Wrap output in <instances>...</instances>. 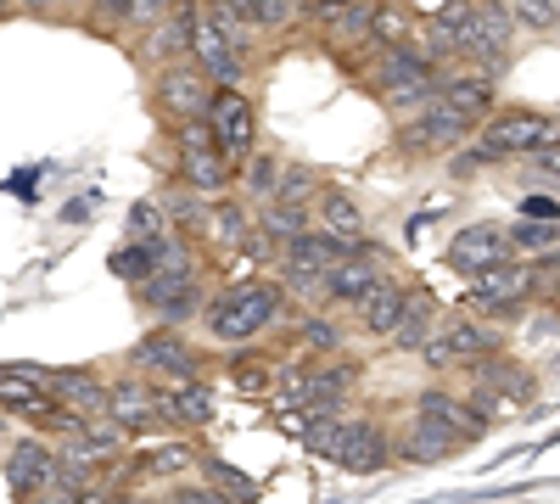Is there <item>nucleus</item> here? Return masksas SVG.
Here are the masks:
<instances>
[{"mask_svg": "<svg viewBox=\"0 0 560 504\" xmlns=\"http://www.w3.org/2000/svg\"><path fill=\"white\" fill-rule=\"evenodd\" d=\"M287 286L280 281H264V274H253V281H236V286H224V292H213L208 297V308H202V319H208V337L213 342H253V337H264L280 314H287Z\"/></svg>", "mask_w": 560, "mask_h": 504, "instance_id": "nucleus-1", "label": "nucleus"}, {"mask_svg": "<svg viewBox=\"0 0 560 504\" xmlns=\"http://www.w3.org/2000/svg\"><path fill=\"white\" fill-rule=\"evenodd\" d=\"M493 353H504V331L493 326V319L471 314V308H465V314H443L432 342L420 348V359H427L432 371H471V364H482Z\"/></svg>", "mask_w": 560, "mask_h": 504, "instance_id": "nucleus-2", "label": "nucleus"}, {"mask_svg": "<svg viewBox=\"0 0 560 504\" xmlns=\"http://www.w3.org/2000/svg\"><path fill=\"white\" fill-rule=\"evenodd\" d=\"M465 297H471V314L482 319H522L527 303L538 297V274L527 258H504V263H488V269H471L465 274Z\"/></svg>", "mask_w": 560, "mask_h": 504, "instance_id": "nucleus-3", "label": "nucleus"}, {"mask_svg": "<svg viewBox=\"0 0 560 504\" xmlns=\"http://www.w3.org/2000/svg\"><path fill=\"white\" fill-rule=\"evenodd\" d=\"M477 134V124L471 118H459L448 102H420L415 113H404V118H393V146L404 152V157H438V152H454V146H465Z\"/></svg>", "mask_w": 560, "mask_h": 504, "instance_id": "nucleus-4", "label": "nucleus"}, {"mask_svg": "<svg viewBox=\"0 0 560 504\" xmlns=\"http://www.w3.org/2000/svg\"><path fill=\"white\" fill-rule=\"evenodd\" d=\"M471 409L482 421H493V415H504V409H527L533 398H538V376L527 371V364H516L510 353H493V359H482V364H471Z\"/></svg>", "mask_w": 560, "mask_h": 504, "instance_id": "nucleus-5", "label": "nucleus"}, {"mask_svg": "<svg viewBox=\"0 0 560 504\" xmlns=\"http://www.w3.org/2000/svg\"><path fill=\"white\" fill-rule=\"evenodd\" d=\"M477 134H482V146L504 163V157H533V152H544V146H555L560 141V118H544V113H533V107H493L482 124H477Z\"/></svg>", "mask_w": 560, "mask_h": 504, "instance_id": "nucleus-6", "label": "nucleus"}, {"mask_svg": "<svg viewBox=\"0 0 560 504\" xmlns=\"http://www.w3.org/2000/svg\"><path fill=\"white\" fill-rule=\"evenodd\" d=\"M382 274H393L387 247L364 236V242H353V253H348V258H337L331 269L319 274V303H314V308H325V314H331V308H353L370 286L382 281Z\"/></svg>", "mask_w": 560, "mask_h": 504, "instance_id": "nucleus-7", "label": "nucleus"}, {"mask_svg": "<svg viewBox=\"0 0 560 504\" xmlns=\"http://www.w3.org/2000/svg\"><path fill=\"white\" fill-rule=\"evenodd\" d=\"M208 96H213V79L191 57L152 68V113L163 118V129H174L185 118H202L208 113Z\"/></svg>", "mask_w": 560, "mask_h": 504, "instance_id": "nucleus-8", "label": "nucleus"}, {"mask_svg": "<svg viewBox=\"0 0 560 504\" xmlns=\"http://www.w3.org/2000/svg\"><path fill=\"white\" fill-rule=\"evenodd\" d=\"M202 118H208L213 141H219V157L230 168H242L258 146V102L247 96V90H213Z\"/></svg>", "mask_w": 560, "mask_h": 504, "instance_id": "nucleus-9", "label": "nucleus"}, {"mask_svg": "<svg viewBox=\"0 0 560 504\" xmlns=\"http://www.w3.org/2000/svg\"><path fill=\"white\" fill-rule=\"evenodd\" d=\"M129 371L152 376V382H197L202 376V353L179 326H158L129 348Z\"/></svg>", "mask_w": 560, "mask_h": 504, "instance_id": "nucleus-10", "label": "nucleus"}, {"mask_svg": "<svg viewBox=\"0 0 560 504\" xmlns=\"http://www.w3.org/2000/svg\"><path fill=\"white\" fill-rule=\"evenodd\" d=\"M140 308L158 314V326H191V319L208 308V281L202 263L197 269H174V274H152L147 286H135Z\"/></svg>", "mask_w": 560, "mask_h": 504, "instance_id": "nucleus-11", "label": "nucleus"}, {"mask_svg": "<svg viewBox=\"0 0 560 504\" xmlns=\"http://www.w3.org/2000/svg\"><path fill=\"white\" fill-rule=\"evenodd\" d=\"M387 0H331V7H314L303 23L319 34L325 51H342V57H359L370 45V28H376V12Z\"/></svg>", "mask_w": 560, "mask_h": 504, "instance_id": "nucleus-12", "label": "nucleus"}, {"mask_svg": "<svg viewBox=\"0 0 560 504\" xmlns=\"http://www.w3.org/2000/svg\"><path fill=\"white\" fill-rule=\"evenodd\" d=\"M197 23H202V0H179V7H174L158 28H147L140 39H129V57L147 68V73L163 68V62L191 57V34H197Z\"/></svg>", "mask_w": 560, "mask_h": 504, "instance_id": "nucleus-13", "label": "nucleus"}, {"mask_svg": "<svg viewBox=\"0 0 560 504\" xmlns=\"http://www.w3.org/2000/svg\"><path fill=\"white\" fill-rule=\"evenodd\" d=\"M107 415H113L129 437L158 432V426H163V382L140 376V371L113 376V382H107Z\"/></svg>", "mask_w": 560, "mask_h": 504, "instance_id": "nucleus-14", "label": "nucleus"}, {"mask_svg": "<svg viewBox=\"0 0 560 504\" xmlns=\"http://www.w3.org/2000/svg\"><path fill=\"white\" fill-rule=\"evenodd\" d=\"M337 466H342L348 477H376V471H387V466H393V426H382L376 415H348Z\"/></svg>", "mask_w": 560, "mask_h": 504, "instance_id": "nucleus-15", "label": "nucleus"}, {"mask_svg": "<svg viewBox=\"0 0 560 504\" xmlns=\"http://www.w3.org/2000/svg\"><path fill=\"white\" fill-rule=\"evenodd\" d=\"M459 448H471V443L427 415H409L404 426H393V460H404V466H443Z\"/></svg>", "mask_w": 560, "mask_h": 504, "instance_id": "nucleus-16", "label": "nucleus"}, {"mask_svg": "<svg viewBox=\"0 0 560 504\" xmlns=\"http://www.w3.org/2000/svg\"><path fill=\"white\" fill-rule=\"evenodd\" d=\"M51 371H45V364H0V409H7V415H23V421H45L51 415Z\"/></svg>", "mask_w": 560, "mask_h": 504, "instance_id": "nucleus-17", "label": "nucleus"}, {"mask_svg": "<svg viewBox=\"0 0 560 504\" xmlns=\"http://www.w3.org/2000/svg\"><path fill=\"white\" fill-rule=\"evenodd\" d=\"M7 488H12V499L18 504H28V499H39L45 488H57V443H45V437H23L18 448H12V460H7Z\"/></svg>", "mask_w": 560, "mask_h": 504, "instance_id": "nucleus-18", "label": "nucleus"}, {"mask_svg": "<svg viewBox=\"0 0 560 504\" xmlns=\"http://www.w3.org/2000/svg\"><path fill=\"white\" fill-rule=\"evenodd\" d=\"M191 62L213 79V90H247V73H253V62H247L208 17H202L197 34H191Z\"/></svg>", "mask_w": 560, "mask_h": 504, "instance_id": "nucleus-19", "label": "nucleus"}, {"mask_svg": "<svg viewBox=\"0 0 560 504\" xmlns=\"http://www.w3.org/2000/svg\"><path fill=\"white\" fill-rule=\"evenodd\" d=\"M409 286H415L409 274H382V281L353 303V326H359L370 342H387L393 326H398V314H404V303H409Z\"/></svg>", "mask_w": 560, "mask_h": 504, "instance_id": "nucleus-20", "label": "nucleus"}, {"mask_svg": "<svg viewBox=\"0 0 560 504\" xmlns=\"http://www.w3.org/2000/svg\"><path fill=\"white\" fill-rule=\"evenodd\" d=\"M359 359L337 353V359H308V376H303V409H337L342 415V403L353 398L359 387Z\"/></svg>", "mask_w": 560, "mask_h": 504, "instance_id": "nucleus-21", "label": "nucleus"}, {"mask_svg": "<svg viewBox=\"0 0 560 504\" xmlns=\"http://www.w3.org/2000/svg\"><path fill=\"white\" fill-rule=\"evenodd\" d=\"M247 236H253V208L236 197V191H224V197H213L208 202V219H202V247L208 253H224V258H236L242 247H247Z\"/></svg>", "mask_w": 560, "mask_h": 504, "instance_id": "nucleus-22", "label": "nucleus"}, {"mask_svg": "<svg viewBox=\"0 0 560 504\" xmlns=\"http://www.w3.org/2000/svg\"><path fill=\"white\" fill-rule=\"evenodd\" d=\"M51 403L68 409L73 421H96L107 415V376L102 371H90V364H79V371H51Z\"/></svg>", "mask_w": 560, "mask_h": 504, "instance_id": "nucleus-23", "label": "nucleus"}, {"mask_svg": "<svg viewBox=\"0 0 560 504\" xmlns=\"http://www.w3.org/2000/svg\"><path fill=\"white\" fill-rule=\"evenodd\" d=\"M504 258H516L510 253V224H465V231L448 242V269L459 274H471V269H488V263H504Z\"/></svg>", "mask_w": 560, "mask_h": 504, "instance_id": "nucleus-24", "label": "nucleus"}, {"mask_svg": "<svg viewBox=\"0 0 560 504\" xmlns=\"http://www.w3.org/2000/svg\"><path fill=\"white\" fill-rule=\"evenodd\" d=\"M438 102H448L459 118L482 124L499 107V79L482 68H465V73H438Z\"/></svg>", "mask_w": 560, "mask_h": 504, "instance_id": "nucleus-25", "label": "nucleus"}, {"mask_svg": "<svg viewBox=\"0 0 560 504\" xmlns=\"http://www.w3.org/2000/svg\"><path fill=\"white\" fill-rule=\"evenodd\" d=\"M124 488H140V482H158V477H185L197 466V448L191 443H147V448H135L124 454Z\"/></svg>", "mask_w": 560, "mask_h": 504, "instance_id": "nucleus-26", "label": "nucleus"}, {"mask_svg": "<svg viewBox=\"0 0 560 504\" xmlns=\"http://www.w3.org/2000/svg\"><path fill=\"white\" fill-rule=\"evenodd\" d=\"M438 319H443L438 292L415 281V286H409V303H404V314H398V326H393V337H387V348H393V353H420V348L432 342Z\"/></svg>", "mask_w": 560, "mask_h": 504, "instance_id": "nucleus-27", "label": "nucleus"}, {"mask_svg": "<svg viewBox=\"0 0 560 504\" xmlns=\"http://www.w3.org/2000/svg\"><path fill=\"white\" fill-rule=\"evenodd\" d=\"M168 179H174V186H185V191H202V197L236 191V168H230L219 152H179V146H174Z\"/></svg>", "mask_w": 560, "mask_h": 504, "instance_id": "nucleus-28", "label": "nucleus"}, {"mask_svg": "<svg viewBox=\"0 0 560 504\" xmlns=\"http://www.w3.org/2000/svg\"><path fill=\"white\" fill-rule=\"evenodd\" d=\"M213 421V387L197 382H163V426L168 432H197Z\"/></svg>", "mask_w": 560, "mask_h": 504, "instance_id": "nucleus-29", "label": "nucleus"}, {"mask_svg": "<svg viewBox=\"0 0 560 504\" xmlns=\"http://www.w3.org/2000/svg\"><path fill=\"white\" fill-rule=\"evenodd\" d=\"M308 219L319 224V231L342 236V242H364V236H370V219H364V208H359L348 191H337V186H319V191H314Z\"/></svg>", "mask_w": 560, "mask_h": 504, "instance_id": "nucleus-30", "label": "nucleus"}, {"mask_svg": "<svg viewBox=\"0 0 560 504\" xmlns=\"http://www.w3.org/2000/svg\"><path fill=\"white\" fill-rule=\"evenodd\" d=\"M415 415H427V421L459 432L465 443H477V437L488 432V421L471 409V398H454V392H443V387H427V392H420V398H415Z\"/></svg>", "mask_w": 560, "mask_h": 504, "instance_id": "nucleus-31", "label": "nucleus"}, {"mask_svg": "<svg viewBox=\"0 0 560 504\" xmlns=\"http://www.w3.org/2000/svg\"><path fill=\"white\" fill-rule=\"evenodd\" d=\"M253 224L275 242V247H287L292 236H303L308 231V208H298V202H280V197H264V202H253Z\"/></svg>", "mask_w": 560, "mask_h": 504, "instance_id": "nucleus-32", "label": "nucleus"}, {"mask_svg": "<svg viewBox=\"0 0 560 504\" xmlns=\"http://www.w3.org/2000/svg\"><path fill=\"white\" fill-rule=\"evenodd\" d=\"M280 168H287V157H280L275 146H253V157L236 168V186L247 191V202L275 197V186H280Z\"/></svg>", "mask_w": 560, "mask_h": 504, "instance_id": "nucleus-33", "label": "nucleus"}, {"mask_svg": "<svg viewBox=\"0 0 560 504\" xmlns=\"http://www.w3.org/2000/svg\"><path fill=\"white\" fill-rule=\"evenodd\" d=\"M158 202L168 208V224H174L179 236H191V242L202 236V219H208V202H213V197H202V191H185V186H174V179H168V191H163Z\"/></svg>", "mask_w": 560, "mask_h": 504, "instance_id": "nucleus-34", "label": "nucleus"}, {"mask_svg": "<svg viewBox=\"0 0 560 504\" xmlns=\"http://www.w3.org/2000/svg\"><path fill=\"white\" fill-rule=\"evenodd\" d=\"M298 342L308 348V359H337L348 337H342V326H337L331 314L314 308V314H303V319H298Z\"/></svg>", "mask_w": 560, "mask_h": 504, "instance_id": "nucleus-35", "label": "nucleus"}, {"mask_svg": "<svg viewBox=\"0 0 560 504\" xmlns=\"http://www.w3.org/2000/svg\"><path fill=\"white\" fill-rule=\"evenodd\" d=\"M107 263H113V274H118L124 286H147L152 274H158V242H129V247H118Z\"/></svg>", "mask_w": 560, "mask_h": 504, "instance_id": "nucleus-36", "label": "nucleus"}, {"mask_svg": "<svg viewBox=\"0 0 560 504\" xmlns=\"http://www.w3.org/2000/svg\"><path fill=\"white\" fill-rule=\"evenodd\" d=\"M319 186H325V179H319V168H314V163H292V157H287V168H280V186H275V197H280V202H298V208H308Z\"/></svg>", "mask_w": 560, "mask_h": 504, "instance_id": "nucleus-37", "label": "nucleus"}, {"mask_svg": "<svg viewBox=\"0 0 560 504\" xmlns=\"http://www.w3.org/2000/svg\"><path fill=\"white\" fill-rule=\"evenodd\" d=\"M504 12L516 28L533 34H560V0H504Z\"/></svg>", "mask_w": 560, "mask_h": 504, "instance_id": "nucleus-38", "label": "nucleus"}, {"mask_svg": "<svg viewBox=\"0 0 560 504\" xmlns=\"http://www.w3.org/2000/svg\"><path fill=\"white\" fill-rule=\"evenodd\" d=\"M174 7H179V0H129V12H124V23H118V39H124V45L140 39L147 28H158Z\"/></svg>", "mask_w": 560, "mask_h": 504, "instance_id": "nucleus-39", "label": "nucleus"}, {"mask_svg": "<svg viewBox=\"0 0 560 504\" xmlns=\"http://www.w3.org/2000/svg\"><path fill=\"white\" fill-rule=\"evenodd\" d=\"M549 247H560V224L527 219V224H516V231H510V253H516V258H538V253H549Z\"/></svg>", "mask_w": 560, "mask_h": 504, "instance_id": "nucleus-40", "label": "nucleus"}, {"mask_svg": "<svg viewBox=\"0 0 560 504\" xmlns=\"http://www.w3.org/2000/svg\"><path fill=\"white\" fill-rule=\"evenodd\" d=\"M202 482H213L224 493V504H253V493H258L236 466H219V460H202Z\"/></svg>", "mask_w": 560, "mask_h": 504, "instance_id": "nucleus-41", "label": "nucleus"}, {"mask_svg": "<svg viewBox=\"0 0 560 504\" xmlns=\"http://www.w3.org/2000/svg\"><path fill=\"white\" fill-rule=\"evenodd\" d=\"M168 231H174V224H168V208L163 202H135L129 208V242H158Z\"/></svg>", "mask_w": 560, "mask_h": 504, "instance_id": "nucleus-42", "label": "nucleus"}, {"mask_svg": "<svg viewBox=\"0 0 560 504\" xmlns=\"http://www.w3.org/2000/svg\"><path fill=\"white\" fill-rule=\"evenodd\" d=\"M471 7H477V23L488 28V39H493V45H504V51H510V45H516V23H510L504 0H471Z\"/></svg>", "mask_w": 560, "mask_h": 504, "instance_id": "nucleus-43", "label": "nucleus"}, {"mask_svg": "<svg viewBox=\"0 0 560 504\" xmlns=\"http://www.w3.org/2000/svg\"><path fill=\"white\" fill-rule=\"evenodd\" d=\"M124 12H129V0H84L79 23H84V28H96V34H118Z\"/></svg>", "mask_w": 560, "mask_h": 504, "instance_id": "nucleus-44", "label": "nucleus"}, {"mask_svg": "<svg viewBox=\"0 0 560 504\" xmlns=\"http://www.w3.org/2000/svg\"><path fill=\"white\" fill-rule=\"evenodd\" d=\"M533 263V274H538V297L549 303V308H560V247H549V253H538V258H527Z\"/></svg>", "mask_w": 560, "mask_h": 504, "instance_id": "nucleus-45", "label": "nucleus"}, {"mask_svg": "<svg viewBox=\"0 0 560 504\" xmlns=\"http://www.w3.org/2000/svg\"><path fill=\"white\" fill-rule=\"evenodd\" d=\"M230 382H236V392H258V398L275 387V376L264 371L258 359H236V371H230Z\"/></svg>", "mask_w": 560, "mask_h": 504, "instance_id": "nucleus-46", "label": "nucleus"}, {"mask_svg": "<svg viewBox=\"0 0 560 504\" xmlns=\"http://www.w3.org/2000/svg\"><path fill=\"white\" fill-rule=\"evenodd\" d=\"M158 504H224V493L213 482H174L168 499H158Z\"/></svg>", "mask_w": 560, "mask_h": 504, "instance_id": "nucleus-47", "label": "nucleus"}, {"mask_svg": "<svg viewBox=\"0 0 560 504\" xmlns=\"http://www.w3.org/2000/svg\"><path fill=\"white\" fill-rule=\"evenodd\" d=\"M522 219L560 224V197H549V191H527V197H522Z\"/></svg>", "mask_w": 560, "mask_h": 504, "instance_id": "nucleus-48", "label": "nucleus"}, {"mask_svg": "<svg viewBox=\"0 0 560 504\" xmlns=\"http://www.w3.org/2000/svg\"><path fill=\"white\" fill-rule=\"evenodd\" d=\"M208 7H219L224 17H236L247 28H258V17H264V0H208Z\"/></svg>", "mask_w": 560, "mask_h": 504, "instance_id": "nucleus-49", "label": "nucleus"}, {"mask_svg": "<svg viewBox=\"0 0 560 504\" xmlns=\"http://www.w3.org/2000/svg\"><path fill=\"white\" fill-rule=\"evenodd\" d=\"M23 17H62V0H18Z\"/></svg>", "mask_w": 560, "mask_h": 504, "instance_id": "nucleus-50", "label": "nucleus"}, {"mask_svg": "<svg viewBox=\"0 0 560 504\" xmlns=\"http://www.w3.org/2000/svg\"><path fill=\"white\" fill-rule=\"evenodd\" d=\"M107 482H96V488H79V493H68V504H107Z\"/></svg>", "mask_w": 560, "mask_h": 504, "instance_id": "nucleus-51", "label": "nucleus"}, {"mask_svg": "<svg viewBox=\"0 0 560 504\" xmlns=\"http://www.w3.org/2000/svg\"><path fill=\"white\" fill-rule=\"evenodd\" d=\"M18 12V0H0V17H12Z\"/></svg>", "mask_w": 560, "mask_h": 504, "instance_id": "nucleus-52", "label": "nucleus"}, {"mask_svg": "<svg viewBox=\"0 0 560 504\" xmlns=\"http://www.w3.org/2000/svg\"><path fill=\"white\" fill-rule=\"evenodd\" d=\"M68 12H73V0H62V17H68Z\"/></svg>", "mask_w": 560, "mask_h": 504, "instance_id": "nucleus-53", "label": "nucleus"}]
</instances>
